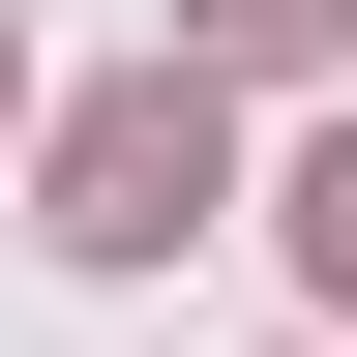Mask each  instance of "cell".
Masks as SVG:
<instances>
[{
	"label": "cell",
	"instance_id": "cell-1",
	"mask_svg": "<svg viewBox=\"0 0 357 357\" xmlns=\"http://www.w3.org/2000/svg\"><path fill=\"white\" fill-rule=\"evenodd\" d=\"M238 208V119H208V60H149V89H89L60 119V268H178Z\"/></svg>",
	"mask_w": 357,
	"mask_h": 357
},
{
	"label": "cell",
	"instance_id": "cell-2",
	"mask_svg": "<svg viewBox=\"0 0 357 357\" xmlns=\"http://www.w3.org/2000/svg\"><path fill=\"white\" fill-rule=\"evenodd\" d=\"M178 60H357V0H178Z\"/></svg>",
	"mask_w": 357,
	"mask_h": 357
},
{
	"label": "cell",
	"instance_id": "cell-3",
	"mask_svg": "<svg viewBox=\"0 0 357 357\" xmlns=\"http://www.w3.org/2000/svg\"><path fill=\"white\" fill-rule=\"evenodd\" d=\"M298 268H328V298H357V119H328V149H298Z\"/></svg>",
	"mask_w": 357,
	"mask_h": 357
},
{
	"label": "cell",
	"instance_id": "cell-4",
	"mask_svg": "<svg viewBox=\"0 0 357 357\" xmlns=\"http://www.w3.org/2000/svg\"><path fill=\"white\" fill-rule=\"evenodd\" d=\"M0 89H30V60H0Z\"/></svg>",
	"mask_w": 357,
	"mask_h": 357
}]
</instances>
